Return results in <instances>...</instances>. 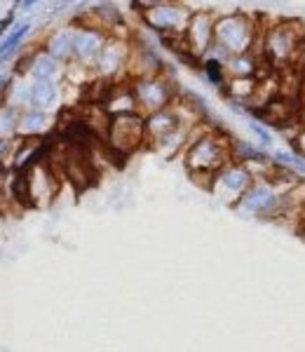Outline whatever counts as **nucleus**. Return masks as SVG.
Returning <instances> with one entry per match:
<instances>
[{"label": "nucleus", "instance_id": "1", "mask_svg": "<svg viewBox=\"0 0 305 352\" xmlns=\"http://www.w3.org/2000/svg\"><path fill=\"white\" fill-rule=\"evenodd\" d=\"M230 157V141L223 134H216L212 129H202L197 136H190V144L183 151L185 169L197 184L212 186L214 176L228 164Z\"/></svg>", "mask_w": 305, "mask_h": 352}, {"label": "nucleus", "instance_id": "2", "mask_svg": "<svg viewBox=\"0 0 305 352\" xmlns=\"http://www.w3.org/2000/svg\"><path fill=\"white\" fill-rule=\"evenodd\" d=\"M305 38V28L298 21H280L270 28L258 33L253 54L258 59L268 61L273 68H289L293 66L296 52Z\"/></svg>", "mask_w": 305, "mask_h": 352}, {"label": "nucleus", "instance_id": "3", "mask_svg": "<svg viewBox=\"0 0 305 352\" xmlns=\"http://www.w3.org/2000/svg\"><path fill=\"white\" fill-rule=\"evenodd\" d=\"M258 33H261V28H258V24L251 16H247L242 12H233V14H225L221 19H216L214 45L228 56L247 54V52H253V47H256Z\"/></svg>", "mask_w": 305, "mask_h": 352}, {"label": "nucleus", "instance_id": "4", "mask_svg": "<svg viewBox=\"0 0 305 352\" xmlns=\"http://www.w3.org/2000/svg\"><path fill=\"white\" fill-rule=\"evenodd\" d=\"M139 12L152 31L162 36H183L193 10L183 3H141Z\"/></svg>", "mask_w": 305, "mask_h": 352}, {"label": "nucleus", "instance_id": "5", "mask_svg": "<svg viewBox=\"0 0 305 352\" xmlns=\"http://www.w3.org/2000/svg\"><path fill=\"white\" fill-rule=\"evenodd\" d=\"M129 80H132V78H129ZM132 92H134V99H137L139 116H144V118L165 111L174 104V85L169 82V78H165L162 73L152 78L132 80Z\"/></svg>", "mask_w": 305, "mask_h": 352}, {"label": "nucleus", "instance_id": "6", "mask_svg": "<svg viewBox=\"0 0 305 352\" xmlns=\"http://www.w3.org/2000/svg\"><path fill=\"white\" fill-rule=\"evenodd\" d=\"M106 146L113 155H129L141 146H146V124L144 116L132 113V116L111 118L109 132H106Z\"/></svg>", "mask_w": 305, "mask_h": 352}, {"label": "nucleus", "instance_id": "7", "mask_svg": "<svg viewBox=\"0 0 305 352\" xmlns=\"http://www.w3.org/2000/svg\"><path fill=\"white\" fill-rule=\"evenodd\" d=\"M235 209L249 217H282L284 212V192H280L270 181H253L251 188L237 200Z\"/></svg>", "mask_w": 305, "mask_h": 352}, {"label": "nucleus", "instance_id": "8", "mask_svg": "<svg viewBox=\"0 0 305 352\" xmlns=\"http://www.w3.org/2000/svg\"><path fill=\"white\" fill-rule=\"evenodd\" d=\"M26 179V190H28V207H49L54 202V197L59 195L61 179L54 174V169L47 162H38L31 169L21 172Z\"/></svg>", "mask_w": 305, "mask_h": 352}, {"label": "nucleus", "instance_id": "9", "mask_svg": "<svg viewBox=\"0 0 305 352\" xmlns=\"http://www.w3.org/2000/svg\"><path fill=\"white\" fill-rule=\"evenodd\" d=\"M129 56H132V45H129V41L109 36L104 50H101L97 61H94L92 73L97 76V80H106V82L120 80V78H115V76L127 71Z\"/></svg>", "mask_w": 305, "mask_h": 352}, {"label": "nucleus", "instance_id": "10", "mask_svg": "<svg viewBox=\"0 0 305 352\" xmlns=\"http://www.w3.org/2000/svg\"><path fill=\"white\" fill-rule=\"evenodd\" d=\"M214 28H216V16L209 10H193L190 21L185 26V45H188L193 59H205L214 47Z\"/></svg>", "mask_w": 305, "mask_h": 352}, {"label": "nucleus", "instance_id": "11", "mask_svg": "<svg viewBox=\"0 0 305 352\" xmlns=\"http://www.w3.org/2000/svg\"><path fill=\"white\" fill-rule=\"evenodd\" d=\"M251 184H253V179H251V174L245 169V164L230 160L221 172L214 176V181H212L209 188L235 207L237 200H240V197L251 188Z\"/></svg>", "mask_w": 305, "mask_h": 352}, {"label": "nucleus", "instance_id": "12", "mask_svg": "<svg viewBox=\"0 0 305 352\" xmlns=\"http://www.w3.org/2000/svg\"><path fill=\"white\" fill-rule=\"evenodd\" d=\"M106 41H109V33L101 31L99 26L82 24L76 21V38H73V61H78L80 66L92 71L94 61H97L99 52L104 50Z\"/></svg>", "mask_w": 305, "mask_h": 352}, {"label": "nucleus", "instance_id": "13", "mask_svg": "<svg viewBox=\"0 0 305 352\" xmlns=\"http://www.w3.org/2000/svg\"><path fill=\"white\" fill-rule=\"evenodd\" d=\"M101 106H104V111L109 113L111 118L139 113L137 99H134V92H132V80H129V78H120V80L111 82L109 94H106V99Z\"/></svg>", "mask_w": 305, "mask_h": 352}, {"label": "nucleus", "instance_id": "14", "mask_svg": "<svg viewBox=\"0 0 305 352\" xmlns=\"http://www.w3.org/2000/svg\"><path fill=\"white\" fill-rule=\"evenodd\" d=\"M144 124H146V146H157L162 139H167L169 134H174L181 127L174 106L144 118Z\"/></svg>", "mask_w": 305, "mask_h": 352}, {"label": "nucleus", "instance_id": "15", "mask_svg": "<svg viewBox=\"0 0 305 352\" xmlns=\"http://www.w3.org/2000/svg\"><path fill=\"white\" fill-rule=\"evenodd\" d=\"M162 71V61L160 56L155 54V50L146 47V45H132V56H129L127 64V78L132 80H139V78H152L160 76Z\"/></svg>", "mask_w": 305, "mask_h": 352}, {"label": "nucleus", "instance_id": "16", "mask_svg": "<svg viewBox=\"0 0 305 352\" xmlns=\"http://www.w3.org/2000/svg\"><path fill=\"white\" fill-rule=\"evenodd\" d=\"M54 127V118L49 113L28 109L21 113L19 129H16V139H45Z\"/></svg>", "mask_w": 305, "mask_h": 352}, {"label": "nucleus", "instance_id": "17", "mask_svg": "<svg viewBox=\"0 0 305 352\" xmlns=\"http://www.w3.org/2000/svg\"><path fill=\"white\" fill-rule=\"evenodd\" d=\"M73 38H76V24L56 28L52 36L45 41V52H47L56 64H69L73 61Z\"/></svg>", "mask_w": 305, "mask_h": 352}, {"label": "nucleus", "instance_id": "18", "mask_svg": "<svg viewBox=\"0 0 305 352\" xmlns=\"http://www.w3.org/2000/svg\"><path fill=\"white\" fill-rule=\"evenodd\" d=\"M263 120L270 122V124H278V127H286V124L296 122L298 120V109L293 104V99L289 96H275L268 106L261 111Z\"/></svg>", "mask_w": 305, "mask_h": 352}, {"label": "nucleus", "instance_id": "19", "mask_svg": "<svg viewBox=\"0 0 305 352\" xmlns=\"http://www.w3.org/2000/svg\"><path fill=\"white\" fill-rule=\"evenodd\" d=\"M59 99L56 80H31V109L49 113V109Z\"/></svg>", "mask_w": 305, "mask_h": 352}, {"label": "nucleus", "instance_id": "20", "mask_svg": "<svg viewBox=\"0 0 305 352\" xmlns=\"http://www.w3.org/2000/svg\"><path fill=\"white\" fill-rule=\"evenodd\" d=\"M258 59L253 52H247V54H235V56H228L225 59V78H256V71H258Z\"/></svg>", "mask_w": 305, "mask_h": 352}, {"label": "nucleus", "instance_id": "21", "mask_svg": "<svg viewBox=\"0 0 305 352\" xmlns=\"http://www.w3.org/2000/svg\"><path fill=\"white\" fill-rule=\"evenodd\" d=\"M5 104H10L21 113L31 109V82L14 78L10 85H5Z\"/></svg>", "mask_w": 305, "mask_h": 352}, {"label": "nucleus", "instance_id": "22", "mask_svg": "<svg viewBox=\"0 0 305 352\" xmlns=\"http://www.w3.org/2000/svg\"><path fill=\"white\" fill-rule=\"evenodd\" d=\"M59 71H61V64H56L52 56L45 52V50H41L36 59H33L28 78H31V80H54V76Z\"/></svg>", "mask_w": 305, "mask_h": 352}, {"label": "nucleus", "instance_id": "23", "mask_svg": "<svg viewBox=\"0 0 305 352\" xmlns=\"http://www.w3.org/2000/svg\"><path fill=\"white\" fill-rule=\"evenodd\" d=\"M19 118H21V111L12 109V106L5 104V101H0V139H5V141L16 139Z\"/></svg>", "mask_w": 305, "mask_h": 352}, {"label": "nucleus", "instance_id": "24", "mask_svg": "<svg viewBox=\"0 0 305 352\" xmlns=\"http://www.w3.org/2000/svg\"><path fill=\"white\" fill-rule=\"evenodd\" d=\"M258 80L256 78H230L225 82V92H228L230 99L237 101H249L253 96V89H256Z\"/></svg>", "mask_w": 305, "mask_h": 352}, {"label": "nucleus", "instance_id": "25", "mask_svg": "<svg viewBox=\"0 0 305 352\" xmlns=\"http://www.w3.org/2000/svg\"><path fill=\"white\" fill-rule=\"evenodd\" d=\"M31 31V26L28 24H21V26H16L12 33H10L8 38H5L3 43H0V61H5L8 56H12V52L16 47L21 45V41L26 38V33Z\"/></svg>", "mask_w": 305, "mask_h": 352}, {"label": "nucleus", "instance_id": "26", "mask_svg": "<svg viewBox=\"0 0 305 352\" xmlns=\"http://www.w3.org/2000/svg\"><path fill=\"white\" fill-rule=\"evenodd\" d=\"M251 127H253V132H256L258 139H261L263 148H270V151H273L275 139H273V134H270V129L265 127V124H261V122H251Z\"/></svg>", "mask_w": 305, "mask_h": 352}, {"label": "nucleus", "instance_id": "27", "mask_svg": "<svg viewBox=\"0 0 305 352\" xmlns=\"http://www.w3.org/2000/svg\"><path fill=\"white\" fill-rule=\"evenodd\" d=\"M291 146H293V151H296V155L305 160V124L301 127V132L296 134V139L291 141Z\"/></svg>", "mask_w": 305, "mask_h": 352}, {"label": "nucleus", "instance_id": "28", "mask_svg": "<svg viewBox=\"0 0 305 352\" xmlns=\"http://www.w3.org/2000/svg\"><path fill=\"white\" fill-rule=\"evenodd\" d=\"M12 148H14L12 141L0 139V162L8 164V167H10V157H12Z\"/></svg>", "mask_w": 305, "mask_h": 352}, {"label": "nucleus", "instance_id": "29", "mask_svg": "<svg viewBox=\"0 0 305 352\" xmlns=\"http://www.w3.org/2000/svg\"><path fill=\"white\" fill-rule=\"evenodd\" d=\"M293 68H296L301 76H305V38L301 41V47L296 52V59H293Z\"/></svg>", "mask_w": 305, "mask_h": 352}, {"label": "nucleus", "instance_id": "30", "mask_svg": "<svg viewBox=\"0 0 305 352\" xmlns=\"http://www.w3.org/2000/svg\"><path fill=\"white\" fill-rule=\"evenodd\" d=\"M12 21H14V10H10L8 16H3V19H0V36H3L10 26H12Z\"/></svg>", "mask_w": 305, "mask_h": 352}, {"label": "nucleus", "instance_id": "31", "mask_svg": "<svg viewBox=\"0 0 305 352\" xmlns=\"http://www.w3.org/2000/svg\"><path fill=\"white\" fill-rule=\"evenodd\" d=\"M8 172H10V167H8V164H3V162H0V186L5 184V176H8Z\"/></svg>", "mask_w": 305, "mask_h": 352}, {"label": "nucleus", "instance_id": "32", "mask_svg": "<svg viewBox=\"0 0 305 352\" xmlns=\"http://www.w3.org/2000/svg\"><path fill=\"white\" fill-rule=\"evenodd\" d=\"M33 8V0H24V3H16L14 10H31Z\"/></svg>", "mask_w": 305, "mask_h": 352}, {"label": "nucleus", "instance_id": "33", "mask_svg": "<svg viewBox=\"0 0 305 352\" xmlns=\"http://www.w3.org/2000/svg\"><path fill=\"white\" fill-rule=\"evenodd\" d=\"M301 96L305 99V76H301Z\"/></svg>", "mask_w": 305, "mask_h": 352}, {"label": "nucleus", "instance_id": "34", "mask_svg": "<svg viewBox=\"0 0 305 352\" xmlns=\"http://www.w3.org/2000/svg\"><path fill=\"white\" fill-rule=\"evenodd\" d=\"M3 85H5V82H3V76H0V89H3Z\"/></svg>", "mask_w": 305, "mask_h": 352}, {"label": "nucleus", "instance_id": "35", "mask_svg": "<svg viewBox=\"0 0 305 352\" xmlns=\"http://www.w3.org/2000/svg\"><path fill=\"white\" fill-rule=\"evenodd\" d=\"M303 232H305V223H303Z\"/></svg>", "mask_w": 305, "mask_h": 352}]
</instances>
